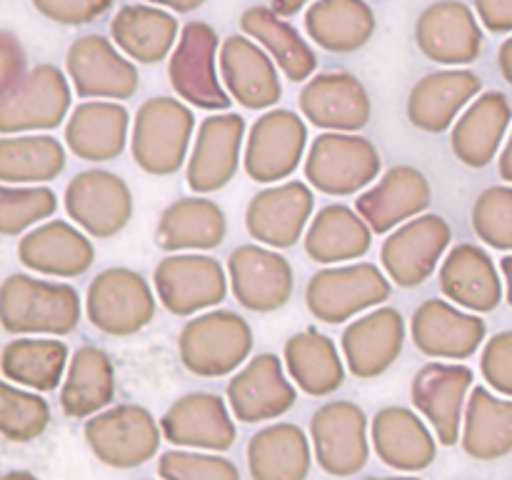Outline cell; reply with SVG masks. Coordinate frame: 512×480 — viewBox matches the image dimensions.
I'll use <instances>...</instances> for the list:
<instances>
[{"label":"cell","mask_w":512,"mask_h":480,"mask_svg":"<svg viewBox=\"0 0 512 480\" xmlns=\"http://www.w3.org/2000/svg\"><path fill=\"white\" fill-rule=\"evenodd\" d=\"M65 73L85 100H128L138 93V65L105 35L73 40L65 53Z\"/></svg>","instance_id":"15"},{"label":"cell","mask_w":512,"mask_h":480,"mask_svg":"<svg viewBox=\"0 0 512 480\" xmlns=\"http://www.w3.org/2000/svg\"><path fill=\"white\" fill-rule=\"evenodd\" d=\"M473 230L480 243L495 250H512V185H493L475 198Z\"/></svg>","instance_id":"47"},{"label":"cell","mask_w":512,"mask_h":480,"mask_svg":"<svg viewBox=\"0 0 512 480\" xmlns=\"http://www.w3.org/2000/svg\"><path fill=\"white\" fill-rule=\"evenodd\" d=\"M498 70L505 78V83L512 85V35L500 45L498 50Z\"/></svg>","instance_id":"54"},{"label":"cell","mask_w":512,"mask_h":480,"mask_svg":"<svg viewBox=\"0 0 512 480\" xmlns=\"http://www.w3.org/2000/svg\"><path fill=\"white\" fill-rule=\"evenodd\" d=\"M50 405L40 393L3 380L0 385V433L8 443H33L48 430Z\"/></svg>","instance_id":"45"},{"label":"cell","mask_w":512,"mask_h":480,"mask_svg":"<svg viewBox=\"0 0 512 480\" xmlns=\"http://www.w3.org/2000/svg\"><path fill=\"white\" fill-rule=\"evenodd\" d=\"M373 245V228L363 215L343 203L320 208L305 230L303 248L313 263L343 265L363 258Z\"/></svg>","instance_id":"37"},{"label":"cell","mask_w":512,"mask_h":480,"mask_svg":"<svg viewBox=\"0 0 512 480\" xmlns=\"http://www.w3.org/2000/svg\"><path fill=\"white\" fill-rule=\"evenodd\" d=\"M115 400V368L98 345H80L70 355L60 388V410L70 420H88Z\"/></svg>","instance_id":"39"},{"label":"cell","mask_w":512,"mask_h":480,"mask_svg":"<svg viewBox=\"0 0 512 480\" xmlns=\"http://www.w3.org/2000/svg\"><path fill=\"white\" fill-rule=\"evenodd\" d=\"M475 373L463 363H428L415 373L410 385L413 408L433 428L445 448H453L463 433L465 405H468Z\"/></svg>","instance_id":"17"},{"label":"cell","mask_w":512,"mask_h":480,"mask_svg":"<svg viewBox=\"0 0 512 480\" xmlns=\"http://www.w3.org/2000/svg\"><path fill=\"white\" fill-rule=\"evenodd\" d=\"M298 105L310 125L330 133H358L373 113L365 85L345 70L313 75L300 90Z\"/></svg>","instance_id":"25"},{"label":"cell","mask_w":512,"mask_h":480,"mask_svg":"<svg viewBox=\"0 0 512 480\" xmlns=\"http://www.w3.org/2000/svg\"><path fill=\"white\" fill-rule=\"evenodd\" d=\"M230 405L215 393H188L175 400L160 418L163 440L175 448L225 453L235 445L238 428Z\"/></svg>","instance_id":"24"},{"label":"cell","mask_w":512,"mask_h":480,"mask_svg":"<svg viewBox=\"0 0 512 480\" xmlns=\"http://www.w3.org/2000/svg\"><path fill=\"white\" fill-rule=\"evenodd\" d=\"M453 228L438 213H423L388 233L380 248V265L400 288H418L448 255Z\"/></svg>","instance_id":"14"},{"label":"cell","mask_w":512,"mask_h":480,"mask_svg":"<svg viewBox=\"0 0 512 480\" xmlns=\"http://www.w3.org/2000/svg\"><path fill=\"white\" fill-rule=\"evenodd\" d=\"M405 318L398 308L380 305L350 320L340 338V350L350 375L375 380L388 373L405 348Z\"/></svg>","instance_id":"23"},{"label":"cell","mask_w":512,"mask_h":480,"mask_svg":"<svg viewBox=\"0 0 512 480\" xmlns=\"http://www.w3.org/2000/svg\"><path fill=\"white\" fill-rule=\"evenodd\" d=\"M18 260L33 273L70 280L93 268L95 245L75 223L48 220L20 238Z\"/></svg>","instance_id":"29"},{"label":"cell","mask_w":512,"mask_h":480,"mask_svg":"<svg viewBox=\"0 0 512 480\" xmlns=\"http://www.w3.org/2000/svg\"><path fill=\"white\" fill-rule=\"evenodd\" d=\"M308 38L328 53H358L373 40L378 18L368 0H313L303 15Z\"/></svg>","instance_id":"38"},{"label":"cell","mask_w":512,"mask_h":480,"mask_svg":"<svg viewBox=\"0 0 512 480\" xmlns=\"http://www.w3.org/2000/svg\"><path fill=\"white\" fill-rule=\"evenodd\" d=\"M440 293L470 313H493L505 298V283L488 250L475 243H458L448 250L438 273Z\"/></svg>","instance_id":"30"},{"label":"cell","mask_w":512,"mask_h":480,"mask_svg":"<svg viewBox=\"0 0 512 480\" xmlns=\"http://www.w3.org/2000/svg\"><path fill=\"white\" fill-rule=\"evenodd\" d=\"M310 188L303 180H288L255 193L245 208L250 238L275 250L293 248L313 220L315 195Z\"/></svg>","instance_id":"21"},{"label":"cell","mask_w":512,"mask_h":480,"mask_svg":"<svg viewBox=\"0 0 512 480\" xmlns=\"http://www.w3.org/2000/svg\"><path fill=\"white\" fill-rule=\"evenodd\" d=\"M383 158L373 140L358 133H320L305 155V180L323 195L345 198L378 180Z\"/></svg>","instance_id":"6"},{"label":"cell","mask_w":512,"mask_h":480,"mask_svg":"<svg viewBox=\"0 0 512 480\" xmlns=\"http://www.w3.org/2000/svg\"><path fill=\"white\" fill-rule=\"evenodd\" d=\"M158 475L163 480H240L233 460L210 450L173 448L160 453Z\"/></svg>","instance_id":"48"},{"label":"cell","mask_w":512,"mask_h":480,"mask_svg":"<svg viewBox=\"0 0 512 480\" xmlns=\"http://www.w3.org/2000/svg\"><path fill=\"white\" fill-rule=\"evenodd\" d=\"M73 105L68 73L53 63H38L20 85L0 95V133H43L58 128Z\"/></svg>","instance_id":"9"},{"label":"cell","mask_w":512,"mask_h":480,"mask_svg":"<svg viewBox=\"0 0 512 480\" xmlns=\"http://www.w3.org/2000/svg\"><path fill=\"white\" fill-rule=\"evenodd\" d=\"M158 293L133 268H105L85 290V318L98 333L130 338L148 328L158 308Z\"/></svg>","instance_id":"5"},{"label":"cell","mask_w":512,"mask_h":480,"mask_svg":"<svg viewBox=\"0 0 512 480\" xmlns=\"http://www.w3.org/2000/svg\"><path fill=\"white\" fill-rule=\"evenodd\" d=\"M370 440L375 455L400 473H418L438 458V438L415 410L403 405H388L373 415Z\"/></svg>","instance_id":"32"},{"label":"cell","mask_w":512,"mask_h":480,"mask_svg":"<svg viewBox=\"0 0 512 480\" xmlns=\"http://www.w3.org/2000/svg\"><path fill=\"white\" fill-rule=\"evenodd\" d=\"M393 280L375 263H343L318 270L305 285V305L320 323L340 325L385 303Z\"/></svg>","instance_id":"4"},{"label":"cell","mask_w":512,"mask_h":480,"mask_svg":"<svg viewBox=\"0 0 512 480\" xmlns=\"http://www.w3.org/2000/svg\"><path fill=\"white\" fill-rule=\"evenodd\" d=\"M220 38L213 25L190 20L180 30L175 50L168 58V80L185 103L210 113H225L233 103L218 75Z\"/></svg>","instance_id":"7"},{"label":"cell","mask_w":512,"mask_h":480,"mask_svg":"<svg viewBox=\"0 0 512 480\" xmlns=\"http://www.w3.org/2000/svg\"><path fill=\"white\" fill-rule=\"evenodd\" d=\"M63 205L68 218L98 240L120 235L133 218V193L128 183L103 168L75 173L65 185Z\"/></svg>","instance_id":"13"},{"label":"cell","mask_w":512,"mask_h":480,"mask_svg":"<svg viewBox=\"0 0 512 480\" xmlns=\"http://www.w3.org/2000/svg\"><path fill=\"white\" fill-rule=\"evenodd\" d=\"M433 203V188L415 165H393L383 178L365 188L355 200V210L373 228V233H393L398 225L418 218Z\"/></svg>","instance_id":"26"},{"label":"cell","mask_w":512,"mask_h":480,"mask_svg":"<svg viewBox=\"0 0 512 480\" xmlns=\"http://www.w3.org/2000/svg\"><path fill=\"white\" fill-rule=\"evenodd\" d=\"M253 343V328L243 315L213 308L183 325L178 355L183 368L198 378H225L248 363Z\"/></svg>","instance_id":"3"},{"label":"cell","mask_w":512,"mask_h":480,"mask_svg":"<svg viewBox=\"0 0 512 480\" xmlns=\"http://www.w3.org/2000/svg\"><path fill=\"white\" fill-rule=\"evenodd\" d=\"M308 3L310 0H270V8L278 15H283V18H293V15H298Z\"/></svg>","instance_id":"55"},{"label":"cell","mask_w":512,"mask_h":480,"mask_svg":"<svg viewBox=\"0 0 512 480\" xmlns=\"http://www.w3.org/2000/svg\"><path fill=\"white\" fill-rule=\"evenodd\" d=\"M85 443L103 465L130 470L158 455L163 430L148 408L120 403L85 420Z\"/></svg>","instance_id":"8"},{"label":"cell","mask_w":512,"mask_h":480,"mask_svg":"<svg viewBox=\"0 0 512 480\" xmlns=\"http://www.w3.org/2000/svg\"><path fill=\"white\" fill-rule=\"evenodd\" d=\"M3 480H40V478L30 473V470H8V473L3 475Z\"/></svg>","instance_id":"58"},{"label":"cell","mask_w":512,"mask_h":480,"mask_svg":"<svg viewBox=\"0 0 512 480\" xmlns=\"http://www.w3.org/2000/svg\"><path fill=\"white\" fill-rule=\"evenodd\" d=\"M85 303L73 285L13 273L0 288V323L10 335H68L80 325Z\"/></svg>","instance_id":"1"},{"label":"cell","mask_w":512,"mask_h":480,"mask_svg":"<svg viewBox=\"0 0 512 480\" xmlns=\"http://www.w3.org/2000/svg\"><path fill=\"white\" fill-rule=\"evenodd\" d=\"M315 463L333 478H353L368 465L370 423L353 400H328L310 418Z\"/></svg>","instance_id":"10"},{"label":"cell","mask_w":512,"mask_h":480,"mask_svg":"<svg viewBox=\"0 0 512 480\" xmlns=\"http://www.w3.org/2000/svg\"><path fill=\"white\" fill-rule=\"evenodd\" d=\"M68 165L65 145L53 135L20 133L0 140V180L5 185H45Z\"/></svg>","instance_id":"44"},{"label":"cell","mask_w":512,"mask_h":480,"mask_svg":"<svg viewBox=\"0 0 512 480\" xmlns=\"http://www.w3.org/2000/svg\"><path fill=\"white\" fill-rule=\"evenodd\" d=\"M70 350L63 340L18 335L3 345L0 370L3 378L35 393H50L65 380Z\"/></svg>","instance_id":"43"},{"label":"cell","mask_w":512,"mask_h":480,"mask_svg":"<svg viewBox=\"0 0 512 480\" xmlns=\"http://www.w3.org/2000/svg\"><path fill=\"white\" fill-rule=\"evenodd\" d=\"M498 173H500V178L512 183V130H510V138L505 140V148L500 150Z\"/></svg>","instance_id":"56"},{"label":"cell","mask_w":512,"mask_h":480,"mask_svg":"<svg viewBox=\"0 0 512 480\" xmlns=\"http://www.w3.org/2000/svg\"><path fill=\"white\" fill-rule=\"evenodd\" d=\"M130 113L120 100H85L65 120L63 140L85 163H110L130 143Z\"/></svg>","instance_id":"31"},{"label":"cell","mask_w":512,"mask_h":480,"mask_svg":"<svg viewBox=\"0 0 512 480\" xmlns=\"http://www.w3.org/2000/svg\"><path fill=\"white\" fill-rule=\"evenodd\" d=\"M228 218L205 195L173 200L155 225V245L165 253H203L223 245Z\"/></svg>","instance_id":"34"},{"label":"cell","mask_w":512,"mask_h":480,"mask_svg":"<svg viewBox=\"0 0 512 480\" xmlns=\"http://www.w3.org/2000/svg\"><path fill=\"white\" fill-rule=\"evenodd\" d=\"M313 458V440L295 423L265 425L245 450L253 480H308Z\"/></svg>","instance_id":"36"},{"label":"cell","mask_w":512,"mask_h":480,"mask_svg":"<svg viewBox=\"0 0 512 480\" xmlns=\"http://www.w3.org/2000/svg\"><path fill=\"white\" fill-rule=\"evenodd\" d=\"M460 445L468 458L495 463L512 453V400L498 398L483 385L470 390Z\"/></svg>","instance_id":"42"},{"label":"cell","mask_w":512,"mask_h":480,"mask_svg":"<svg viewBox=\"0 0 512 480\" xmlns=\"http://www.w3.org/2000/svg\"><path fill=\"white\" fill-rule=\"evenodd\" d=\"M283 363L290 380L313 398H325L345 383V360L335 340L320 333L318 328H305L290 335L283 348Z\"/></svg>","instance_id":"40"},{"label":"cell","mask_w":512,"mask_h":480,"mask_svg":"<svg viewBox=\"0 0 512 480\" xmlns=\"http://www.w3.org/2000/svg\"><path fill=\"white\" fill-rule=\"evenodd\" d=\"M110 38L133 63L155 65L178 45L180 23L160 5L130 3L110 20Z\"/></svg>","instance_id":"35"},{"label":"cell","mask_w":512,"mask_h":480,"mask_svg":"<svg viewBox=\"0 0 512 480\" xmlns=\"http://www.w3.org/2000/svg\"><path fill=\"white\" fill-rule=\"evenodd\" d=\"M113 5L115 0H33V8L45 20L55 25H68V28L103 18Z\"/></svg>","instance_id":"50"},{"label":"cell","mask_w":512,"mask_h":480,"mask_svg":"<svg viewBox=\"0 0 512 480\" xmlns=\"http://www.w3.org/2000/svg\"><path fill=\"white\" fill-rule=\"evenodd\" d=\"M153 288L160 305L178 318L215 308L230 290L228 270L203 253H173L153 270Z\"/></svg>","instance_id":"12"},{"label":"cell","mask_w":512,"mask_h":480,"mask_svg":"<svg viewBox=\"0 0 512 480\" xmlns=\"http://www.w3.org/2000/svg\"><path fill=\"white\" fill-rule=\"evenodd\" d=\"M58 210V195L48 185H5L0 188V233L5 238L28 233Z\"/></svg>","instance_id":"46"},{"label":"cell","mask_w":512,"mask_h":480,"mask_svg":"<svg viewBox=\"0 0 512 480\" xmlns=\"http://www.w3.org/2000/svg\"><path fill=\"white\" fill-rule=\"evenodd\" d=\"M193 133L195 115L185 100L168 95L148 98L135 110L130 155L143 173L168 178L188 163Z\"/></svg>","instance_id":"2"},{"label":"cell","mask_w":512,"mask_h":480,"mask_svg":"<svg viewBox=\"0 0 512 480\" xmlns=\"http://www.w3.org/2000/svg\"><path fill=\"white\" fill-rule=\"evenodd\" d=\"M480 373L495 393L512 398V330H503L485 340L480 353Z\"/></svg>","instance_id":"49"},{"label":"cell","mask_w":512,"mask_h":480,"mask_svg":"<svg viewBox=\"0 0 512 480\" xmlns=\"http://www.w3.org/2000/svg\"><path fill=\"white\" fill-rule=\"evenodd\" d=\"M510 123L512 105L508 95L500 90L480 93L450 128L453 155L468 168H485L498 155Z\"/></svg>","instance_id":"33"},{"label":"cell","mask_w":512,"mask_h":480,"mask_svg":"<svg viewBox=\"0 0 512 480\" xmlns=\"http://www.w3.org/2000/svg\"><path fill=\"white\" fill-rule=\"evenodd\" d=\"M475 13L490 33L512 30V0H475Z\"/></svg>","instance_id":"52"},{"label":"cell","mask_w":512,"mask_h":480,"mask_svg":"<svg viewBox=\"0 0 512 480\" xmlns=\"http://www.w3.org/2000/svg\"><path fill=\"white\" fill-rule=\"evenodd\" d=\"M483 90V78L468 68L428 73L410 88L408 120L423 133H445Z\"/></svg>","instance_id":"28"},{"label":"cell","mask_w":512,"mask_h":480,"mask_svg":"<svg viewBox=\"0 0 512 480\" xmlns=\"http://www.w3.org/2000/svg\"><path fill=\"white\" fill-rule=\"evenodd\" d=\"M225 398L240 423H263L288 413L298 400V385L290 380L285 363L275 353H258L233 373Z\"/></svg>","instance_id":"20"},{"label":"cell","mask_w":512,"mask_h":480,"mask_svg":"<svg viewBox=\"0 0 512 480\" xmlns=\"http://www.w3.org/2000/svg\"><path fill=\"white\" fill-rule=\"evenodd\" d=\"M245 150V120L238 113H213L200 120L193 148L185 163V183L195 195L225 188L240 168Z\"/></svg>","instance_id":"19"},{"label":"cell","mask_w":512,"mask_h":480,"mask_svg":"<svg viewBox=\"0 0 512 480\" xmlns=\"http://www.w3.org/2000/svg\"><path fill=\"white\" fill-rule=\"evenodd\" d=\"M28 75V60L20 40L10 30L0 33V95L10 93Z\"/></svg>","instance_id":"51"},{"label":"cell","mask_w":512,"mask_h":480,"mask_svg":"<svg viewBox=\"0 0 512 480\" xmlns=\"http://www.w3.org/2000/svg\"><path fill=\"white\" fill-rule=\"evenodd\" d=\"M220 78L235 103L248 110H270L283 98L280 68L250 35H228L220 45Z\"/></svg>","instance_id":"27"},{"label":"cell","mask_w":512,"mask_h":480,"mask_svg":"<svg viewBox=\"0 0 512 480\" xmlns=\"http://www.w3.org/2000/svg\"><path fill=\"white\" fill-rule=\"evenodd\" d=\"M488 325L448 298H428L410 320V338L423 355L435 360H465L485 343Z\"/></svg>","instance_id":"22"},{"label":"cell","mask_w":512,"mask_h":480,"mask_svg":"<svg viewBox=\"0 0 512 480\" xmlns=\"http://www.w3.org/2000/svg\"><path fill=\"white\" fill-rule=\"evenodd\" d=\"M478 13L460 0H435L415 20V45L428 60L448 68L475 63L485 35Z\"/></svg>","instance_id":"18"},{"label":"cell","mask_w":512,"mask_h":480,"mask_svg":"<svg viewBox=\"0 0 512 480\" xmlns=\"http://www.w3.org/2000/svg\"><path fill=\"white\" fill-rule=\"evenodd\" d=\"M308 125L295 110L270 108L250 125L243 150V170L263 185L288 180L305 160Z\"/></svg>","instance_id":"11"},{"label":"cell","mask_w":512,"mask_h":480,"mask_svg":"<svg viewBox=\"0 0 512 480\" xmlns=\"http://www.w3.org/2000/svg\"><path fill=\"white\" fill-rule=\"evenodd\" d=\"M500 270H503L505 278V300H508L512 308V255H505V258L500 260Z\"/></svg>","instance_id":"57"},{"label":"cell","mask_w":512,"mask_h":480,"mask_svg":"<svg viewBox=\"0 0 512 480\" xmlns=\"http://www.w3.org/2000/svg\"><path fill=\"white\" fill-rule=\"evenodd\" d=\"M225 270L235 300L253 313H275L293 298V265L280 250L268 245H238L230 253Z\"/></svg>","instance_id":"16"},{"label":"cell","mask_w":512,"mask_h":480,"mask_svg":"<svg viewBox=\"0 0 512 480\" xmlns=\"http://www.w3.org/2000/svg\"><path fill=\"white\" fill-rule=\"evenodd\" d=\"M240 30L263 45L280 73L293 83H308L318 70V53L313 45L273 8L253 5L240 15Z\"/></svg>","instance_id":"41"},{"label":"cell","mask_w":512,"mask_h":480,"mask_svg":"<svg viewBox=\"0 0 512 480\" xmlns=\"http://www.w3.org/2000/svg\"><path fill=\"white\" fill-rule=\"evenodd\" d=\"M145 3L160 5L165 10H173V13H193V10L203 8L208 0H145Z\"/></svg>","instance_id":"53"},{"label":"cell","mask_w":512,"mask_h":480,"mask_svg":"<svg viewBox=\"0 0 512 480\" xmlns=\"http://www.w3.org/2000/svg\"><path fill=\"white\" fill-rule=\"evenodd\" d=\"M365 480H420V478H415V475H398V478H378V475H373V478H365Z\"/></svg>","instance_id":"59"}]
</instances>
